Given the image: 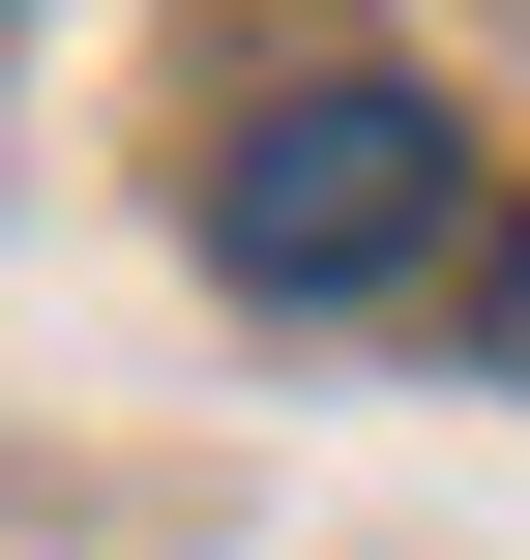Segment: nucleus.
<instances>
[{"instance_id": "2", "label": "nucleus", "mask_w": 530, "mask_h": 560, "mask_svg": "<svg viewBox=\"0 0 530 560\" xmlns=\"http://www.w3.org/2000/svg\"><path fill=\"white\" fill-rule=\"evenodd\" d=\"M502 354H530V266H502Z\"/></svg>"}, {"instance_id": "1", "label": "nucleus", "mask_w": 530, "mask_h": 560, "mask_svg": "<svg viewBox=\"0 0 530 560\" xmlns=\"http://www.w3.org/2000/svg\"><path fill=\"white\" fill-rule=\"evenodd\" d=\"M472 236V148H443V89H384V59H325V89H266L236 148H207V266L236 295H413Z\"/></svg>"}]
</instances>
